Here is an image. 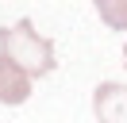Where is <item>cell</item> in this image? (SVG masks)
<instances>
[{"label": "cell", "mask_w": 127, "mask_h": 123, "mask_svg": "<svg viewBox=\"0 0 127 123\" xmlns=\"http://www.w3.org/2000/svg\"><path fill=\"white\" fill-rule=\"evenodd\" d=\"M0 58L16 62L31 77H42L54 69V46L31 27V19H19L12 27H0Z\"/></svg>", "instance_id": "cell-1"}, {"label": "cell", "mask_w": 127, "mask_h": 123, "mask_svg": "<svg viewBox=\"0 0 127 123\" xmlns=\"http://www.w3.org/2000/svg\"><path fill=\"white\" fill-rule=\"evenodd\" d=\"M93 108H96V119L100 123H127V85H100L93 92Z\"/></svg>", "instance_id": "cell-2"}, {"label": "cell", "mask_w": 127, "mask_h": 123, "mask_svg": "<svg viewBox=\"0 0 127 123\" xmlns=\"http://www.w3.org/2000/svg\"><path fill=\"white\" fill-rule=\"evenodd\" d=\"M31 96V73L16 65V62L0 58V104H23Z\"/></svg>", "instance_id": "cell-3"}, {"label": "cell", "mask_w": 127, "mask_h": 123, "mask_svg": "<svg viewBox=\"0 0 127 123\" xmlns=\"http://www.w3.org/2000/svg\"><path fill=\"white\" fill-rule=\"evenodd\" d=\"M96 12L112 31H127V0H96Z\"/></svg>", "instance_id": "cell-4"}, {"label": "cell", "mask_w": 127, "mask_h": 123, "mask_svg": "<svg viewBox=\"0 0 127 123\" xmlns=\"http://www.w3.org/2000/svg\"><path fill=\"white\" fill-rule=\"evenodd\" d=\"M123 58H127V46H123Z\"/></svg>", "instance_id": "cell-5"}]
</instances>
